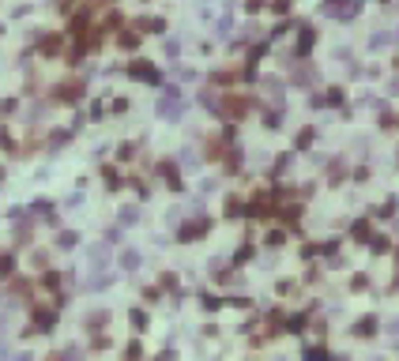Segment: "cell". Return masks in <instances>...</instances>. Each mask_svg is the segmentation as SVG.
Instances as JSON below:
<instances>
[{
    "mask_svg": "<svg viewBox=\"0 0 399 361\" xmlns=\"http://www.w3.org/2000/svg\"><path fill=\"white\" fill-rule=\"evenodd\" d=\"M158 113H162V117H181V102H158Z\"/></svg>",
    "mask_w": 399,
    "mask_h": 361,
    "instance_id": "1",
    "label": "cell"
}]
</instances>
